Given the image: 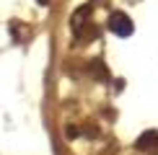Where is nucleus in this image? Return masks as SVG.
Masks as SVG:
<instances>
[{
    "instance_id": "nucleus-1",
    "label": "nucleus",
    "mask_w": 158,
    "mask_h": 155,
    "mask_svg": "<svg viewBox=\"0 0 158 155\" xmlns=\"http://www.w3.org/2000/svg\"><path fill=\"white\" fill-rule=\"evenodd\" d=\"M109 29L114 31L117 36H130V34H132V21H130L127 13L114 10V13L109 16Z\"/></svg>"
}]
</instances>
